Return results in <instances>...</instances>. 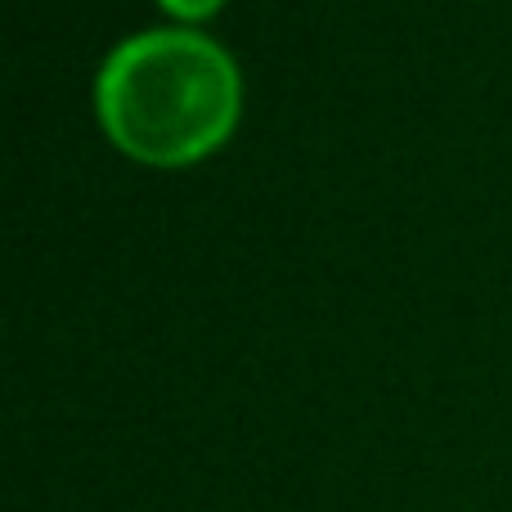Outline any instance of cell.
<instances>
[{
	"label": "cell",
	"mask_w": 512,
	"mask_h": 512,
	"mask_svg": "<svg viewBox=\"0 0 512 512\" xmlns=\"http://www.w3.org/2000/svg\"><path fill=\"white\" fill-rule=\"evenodd\" d=\"M158 5L171 9L176 18H207L216 5H221V0H158Z\"/></svg>",
	"instance_id": "cell-2"
},
{
	"label": "cell",
	"mask_w": 512,
	"mask_h": 512,
	"mask_svg": "<svg viewBox=\"0 0 512 512\" xmlns=\"http://www.w3.org/2000/svg\"><path fill=\"white\" fill-rule=\"evenodd\" d=\"M95 108L122 153L153 167H180L230 135L239 117V72L203 32H135L99 63Z\"/></svg>",
	"instance_id": "cell-1"
}]
</instances>
